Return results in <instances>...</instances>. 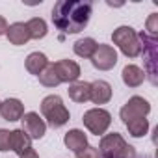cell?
I'll return each mask as SVG.
<instances>
[{
  "mask_svg": "<svg viewBox=\"0 0 158 158\" xmlns=\"http://www.w3.org/2000/svg\"><path fill=\"white\" fill-rule=\"evenodd\" d=\"M93 4L88 0H60L52 8V23L63 34L82 32L91 17Z\"/></svg>",
  "mask_w": 158,
  "mask_h": 158,
  "instance_id": "1",
  "label": "cell"
},
{
  "mask_svg": "<svg viewBox=\"0 0 158 158\" xmlns=\"http://www.w3.org/2000/svg\"><path fill=\"white\" fill-rule=\"evenodd\" d=\"M99 154L102 158H136V149L128 145L119 132H112L101 138Z\"/></svg>",
  "mask_w": 158,
  "mask_h": 158,
  "instance_id": "2",
  "label": "cell"
},
{
  "mask_svg": "<svg viewBox=\"0 0 158 158\" xmlns=\"http://www.w3.org/2000/svg\"><path fill=\"white\" fill-rule=\"evenodd\" d=\"M41 114L43 119H47V125H50L52 128H60L71 119V114L60 95H47L41 101Z\"/></svg>",
  "mask_w": 158,
  "mask_h": 158,
  "instance_id": "3",
  "label": "cell"
},
{
  "mask_svg": "<svg viewBox=\"0 0 158 158\" xmlns=\"http://www.w3.org/2000/svg\"><path fill=\"white\" fill-rule=\"evenodd\" d=\"M114 45L127 56V58H138L141 54V41L138 37V32L132 26H119L112 34Z\"/></svg>",
  "mask_w": 158,
  "mask_h": 158,
  "instance_id": "4",
  "label": "cell"
},
{
  "mask_svg": "<svg viewBox=\"0 0 158 158\" xmlns=\"http://www.w3.org/2000/svg\"><path fill=\"white\" fill-rule=\"evenodd\" d=\"M82 121H84V127H86L91 134H95V136H104V132H106V130L110 128V125H112V115H110V112L104 110V108H91V110H88V112L84 114Z\"/></svg>",
  "mask_w": 158,
  "mask_h": 158,
  "instance_id": "5",
  "label": "cell"
},
{
  "mask_svg": "<svg viewBox=\"0 0 158 158\" xmlns=\"http://www.w3.org/2000/svg\"><path fill=\"white\" fill-rule=\"evenodd\" d=\"M149 112H151V104H149V101L143 99V97L134 95V97H130V99L125 102V106L121 108L119 115H121L123 123L128 125V123H132V121H138V119L147 117Z\"/></svg>",
  "mask_w": 158,
  "mask_h": 158,
  "instance_id": "6",
  "label": "cell"
},
{
  "mask_svg": "<svg viewBox=\"0 0 158 158\" xmlns=\"http://www.w3.org/2000/svg\"><path fill=\"white\" fill-rule=\"evenodd\" d=\"M138 37L141 41V52L145 56V65H147V73L145 74H149L151 76V82L156 84V67H154V63H156V58H158V50H156L158 39L151 37V35H147L143 32L138 34Z\"/></svg>",
  "mask_w": 158,
  "mask_h": 158,
  "instance_id": "7",
  "label": "cell"
},
{
  "mask_svg": "<svg viewBox=\"0 0 158 158\" xmlns=\"http://www.w3.org/2000/svg\"><path fill=\"white\" fill-rule=\"evenodd\" d=\"M93 67L99 69V71H110L115 67L117 63V50L112 47V45H104V43H99L93 56L89 58Z\"/></svg>",
  "mask_w": 158,
  "mask_h": 158,
  "instance_id": "8",
  "label": "cell"
},
{
  "mask_svg": "<svg viewBox=\"0 0 158 158\" xmlns=\"http://www.w3.org/2000/svg\"><path fill=\"white\" fill-rule=\"evenodd\" d=\"M23 123V130L28 134L30 139H41L47 132V123L43 121V117H39V114L35 112H28L21 117Z\"/></svg>",
  "mask_w": 158,
  "mask_h": 158,
  "instance_id": "9",
  "label": "cell"
},
{
  "mask_svg": "<svg viewBox=\"0 0 158 158\" xmlns=\"http://www.w3.org/2000/svg\"><path fill=\"white\" fill-rule=\"evenodd\" d=\"M54 69H56V74L60 78V84H73L78 80L80 76V65L73 60H60V61H54Z\"/></svg>",
  "mask_w": 158,
  "mask_h": 158,
  "instance_id": "10",
  "label": "cell"
},
{
  "mask_svg": "<svg viewBox=\"0 0 158 158\" xmlns=\"http://www.w3.org/2000/svg\"><path fill=\"white\" fill-rule=\"evenodd\" d=\"M0 115L6 121H19L24 115V104L19 99H6L0 102Z\"/></svg>",
  "mask_w": 158,
  "mask_h": 158,
  "instance_id": "11",
  "label": "cell"
},
{
  "mask_svg": "<svg viewBox=\"0 0 158 158\" xmlns=\"http://www.w3.org/2000/svg\"><path fill=\"white\" fill-rule=\"evenodd\" d=\"M6 37L11 45H26L30 41V34H28V28H26V23H13L8 26V32H6Z\"/></svg>",
  "mask_w": 158,
  "mask_h": 158,
  "instance_id": "12",
  "label": "cell"
},
{
  "mask_svg": "<svg viewBox=\"0 0 158 158\" xmlns=\"http://www.w3.org/2000/svg\"><path fill=\"white\" fill-rule=\"evenodd\" d=\"M110 99H112V86L106 80H95V82H91L89 101H93V104H106Z\"/></svg>",
  "mask_w": 158,
  "mask_h": 158,
  "instance_id": "13",
  "label": "cell"
},
{
  "mask_svg": "<svg viewBox=\"0 0 158 158\" xmlns=\"http://www.w3.org/2000/svg\"><path fill=\"white\" fill-rule=\"evenodd\" d=\"M121 78H123L125 86H128V88H138V86H141V84L145 82V71H143L141 67L130 63V65L123 67Z\"/></svg>",
  "mask_w": 158,
  "mask_h": 158,
  "instance_id": "14",
  "label": "cell"
},
{
  "mask_svg": "<svg viewBox=\"0 0 158 158\" xmlns=\"http://www.w3.org/2000/svg\"><path fill=\"white\" fill-rule=\"evenodd\" d=\"M10 145H11V151L13 152H17L19 156H23L28 149H32V139L28 138V134L23 128H17V130H11Z\"/></svg>",
  "mask_w": 158,
  "mask_h": 158,
  "instance_id": "15",
  "label": "cell"
},
{
  "mask_svg": "<svg viewBox=\"0 0 158 158\" xmlns=\"http://www.w3.org/2000/svg\"><path fill=\"white\" fill-rule=\"evenodd\" d=\"M63 143L73 152H78V151H82L84 147H88V136L80 128H73V130H69L63 136Z\"/></svg>",
  "mask_w": 158,
  "mask_h": 158,
  "instance_id": "16",
  "label": "cell"
},
{
  "mask_svg": "<svg viewBox=\"0 0 158 158\" xmlns=\"http://www.w3.org/2000/svg\"><path fill=\"white\" fill-rule=\"evenodd\" d=\"M69 97L74 101V102H80V104H84V102H88L89 101V95H91V84L89 82H73L71 86H69Z\"/></svg>",
  "mask_w": 158,
  "mask_h": 158,
  "instance_id": "17",
  "label": "cell"
},
{
  "mask_svg": "<svg viewBox=\"0 0 158 158\" xmlns=\"http://www.w3.org/2000/svg\"><path fill=\"white\" fill-rule=\"evenodd\" d=\"M50 61H48V58L43 54V52H32V54H28V58H26V71L30 73V74H35V76H39L41 74V71L48 65Z\"/></svg>",
  "mask_w": 158,
  "mask_h": 158,
  "instance_id": "18",
  "label": "cell"
},
{
  "mask_svg": "<svg viewBox=\"0 0 158 158\" xmlns=\"http://www.w3.org/2000/svg\"><path fill=\"white\" fill-rule=\"evenodd\" d=\"M97 41L93 37H84V39H78L74 45H73V50L76 56H80V58H91L95 48H97Z\"/></svg>",
  "mask_w": 158,
  "mask_h": 158,
  "instance_id": "19",
  "label": "cell"
},
{
  "mask_svg": "<svg viewBox=\"0 0 158 158\" xmlns=\"http://www.w3.org/2000/svg\"><path fill=\"white\" fill-rule=\"evenodd\" d=\"M26 28H28V34H30V39H43L47 35V23L41 19V17H34L26 23Z\"/></svg>",
  "mask_w": 158,
  "mask_h": 158,
  "instance_id": "20",
  "label": "cell"
},
{
  "mask_svg": "<svg viewBox=\"0 0 158 158\" xmlns=\"http://www.w3.org/2000/svg\"><path fill=\"white\" fill-rule=\"evenodd\" d=\"M37 78H39V82H41L45 88H56V86H60V78H58V74H56L54 63H48V65L41 71V74H39Z\"/></svg>",
  "mask_w": 158,
  "mask_h": 158,
  "instance_id": "21",
  "label": "cell"
},
{
  "mask_svg": "<svg viewBox=\"0 0 158 158\" xmlns=\"http://www.w3.org/2000/svg\"><path fill=\"white\" fill-rule=\"evenodd\" d=\"M125 127L128 128L130 136H134V138H143V136L149 132V121H147V117L138 119V121H132V123H128V125H125Z\"/></svg>",
  "mask_w": 158,
  "mask_h": 158,
  "instance_id": "22",
  "label": "cell"
},
{
  "mask_svg": "<svg viewBox=\"0 0 158 158\" xmlns=\"http://www.w3.org/2000/svg\"><path fill=\"white\" fill-rule=\"evenodd\" d=\"M10 136H11V132H10V130L0 128V151H2V152L11 151V145H10Z\"/></svg>",
  "mask_w": 158,
  "mask_h": 158,
  "instance_id": "23",
  "label": "cell"
},
{
  "mask_svg": "<svg viewBox=\"0 0 158 158\" xmlns=\"http://www.w3.org/2000/svg\"><path fill=\"white\" fill-rule=\"evenodd\" d=\"M76 158H101V154H99V149H97V147L88 145V147H84L82 151L76 152Z\"/></svg>",
  "mask_w": 158,
  "mask_h": 158,
  "instance_id": "24",
  "label": "cell"
},
{
  "mask_svg": "<svg viewBox=\"0 0 158 158\" xmlns=\"http://www.w3.org/2000/svg\"><path fill=\"white\" fill-rule=\"evenodd\" d=\"M147 30H149L151 37H156V34H158V13H151L149 15V19H147Z\"/></svg>",
  "mask_w": 158,
  "mask_h": 158,
  "instance_id": "25",
  "label": "cell"
},
{
  "mask_svg": "<svg viewBox=\"0 0 158 158\" xmlns=\"http://www.w3.org/2000/svg\"><path fill=\"white\" fill-rule=\"evenodd\" d=\"M8 21H6V17H2L0 15V35H6V32H8Z\"/></svg>",
  "mask_w": 158,
  "mask_h": 158,
  "instance_id": "26",
  "label": "cell"
},
{
  "mask_svg": "<svg viewBox=\"0 0 158 158\" xmlns=\"http://www.w3.org/2000/svg\"><path fill=\"white\" fill-rule=\"evenodd\" d=\"M19 158H39V154L35 152V149H28L23 156H19Z\"/></svg>",
  "mask_w": 158,
  "mask_h": 158,
  "instance_id": "27",
  "label": "cell"
},
{
  "mask_svg": "<svg viewBox=\"0 0 158 158\" xmlns=\"http://www.w3.org/2000/svg\"><path fill=\"white\" fill-rule=\"evenodd\" d=\"M0 102H2V101H0Z\"/></svg>",
  "mask_w": 158,
  "mask_h": 158,
  "instance_id": "28",
  "label": "cell"
}]
</instances>
